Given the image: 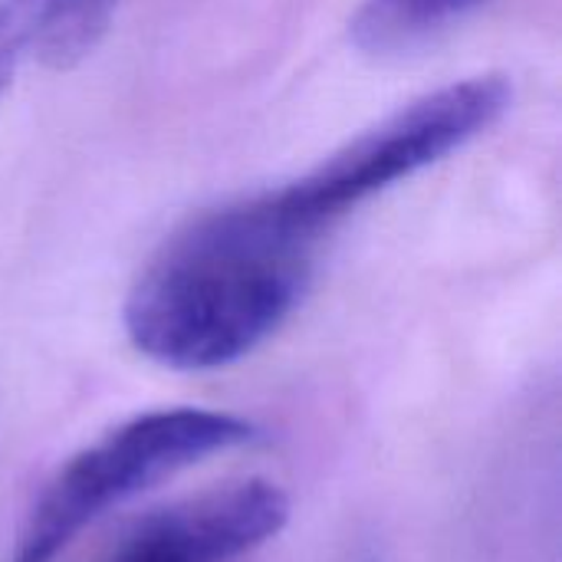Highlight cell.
Returning <instances> with one entry per match:
<instances>
[{"label":"cell","mask_w":562,"mask_h":562,"mask_svg":"<svg viewBox=\"0 0 562 562\" xmlns=\"http://www.w3.org/2000/svg\"><path fill=\"white\" fill-rule=\"evenodd\" d=\"M514 89L504 76H471L441 86L372 128L359 132L310 171L283 181V201L323 237L339 221L461 151L510 109Z\"/></svg>","instance_id":"cell-3"},{"label":"cell","mask_w":562,"mask_h":562,"mask_svg":"<svg viewBox=\"0 0 562 562\" xmlns=\"http://www.w3.org/2000/svg\"><path fill=\"white\" fill-rule=\"evenodd\" d=\"M33 0H0V95L13 82V72L30 49Z\"/></svg>","instance_id":"cell-7"},{"label":"cell","mask_w":562,"mask_h":562,"mask_svg":"<svg viewBox=\"0 0 562 562\" xmlns=\"http://www.w3.org/2000/svg\"><path fill=\"white\" fill-rule=\"evenodd\" d=\"M125 0H33L30 49L46 69L79 66L112 30Z\"/></svg>","instance_id":"cell-6"},{"label":"cell","mask_w":562,"mask_h":562,"mask_svg":"<svg viewBox=\"0 0 562 562\" xmlns=\"http://www.w3.org/2000/svg\"><path fill=\"white\" fill-rule=\"evenodd\" d=\"M286 520L290 497L277 484L240 481L148 514L105 562H234Z\"/></svg>","instance_id":"cell-4"},{"label":"cell","mask_w":562,"mask_h":562,"mask_svg":"<svg viewBox=\"0 0 562 562\" xmlns=\"http://www.w3.org/2000/svg\"><path fill=\"white\" fill-rule=\"evenodd\" d=\"M254 438V422L207 408H161L128 418L49 477L7 562H53L112 507Z\"/></svg>","instance_id":"cell-2"},{"label":"cell","mask_w":562,"mask_h":562,"mask_svg":"<svg viewBox=\"0 0 562 562\" xmlns=\"http://www.w3.org/2000/svg\"><path fill=\"white\" fill-rule=\"evenodd\" d=\"M323 237L273 188L191 217L125 300L132 346L175 372H211L257 352L303 303Z\"/></svg>","instance_id":"cell-1"},{"label":"cell","mask_w":562,"mask_h":562,"mask_svg":"<svg viewBox=\"0 0 562 562\" xmlns=\"http://www.w3.org/2000/svg\"><path fill=\"white\" fill-rule=\"evenodd\" d=\"M487 3L491 0H362L349 33L366 53H408L461 26Z\"/></svg>","instance_id":"cell-5"}]
</instances>
